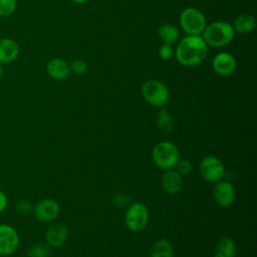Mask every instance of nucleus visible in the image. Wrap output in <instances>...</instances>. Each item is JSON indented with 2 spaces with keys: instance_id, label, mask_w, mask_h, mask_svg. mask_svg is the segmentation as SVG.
<instances>
[{
  "instance_id": "obj_1",
  "label": "nucleus",
  "mask_w": 257,
  "mask_h": 257,
  "mask_svg": "<svg viewBox=\"0 0 257 257\" xmlns=\"http://www.w3.org/2000/svg\"><path fill=\"white\" fill-rule=\"evenodd\" d=\"M208 54V45L201 35H187L177 44L175 55L178 62L192 67L204 61Z\"/></svg>"
},
{
  "instance_id": "obj_2",
  "label": "nucleus",
  "mask_w": 257,
  "mask_h": 257,
  "mask_svg": "<svg viewBox=\"0 0 257 257\" xmlns=\"http://www.w3.org/2000/svg\"><path fill=\"white\" fill-rule=\"evenodd\" d=\"M201 36L208 46L223 47L232 42L235 37V31L231 23L215 21L206 25Z\"/></svg>"
},
{
  "instance_id": "obj_3",
  "label": "nucleus",
  "mask_w": 257,
  "mask_h": 257,
  "mask_svg": "<svg viewBox=\"0 0 257 257\" xmlns=\"http://www.w3.org/2000/svg\"><path fill=\"white\" fill-rule=\"evenodd\" d=\"M152 158L157 167L162 170L174 169L180 160V152L177 146L171 142L164 141L158 143L153 151Z\"/></svg>"
},
{
  "instance_id": "obj_4",
  "label": "nucleus",
  "mask_w": 257,
  "mask_h": 257,
  "mask_svg": "<svg viewBox=\"0 0 257 257\" xmlns=\"http://www.w3.org/2000/svg\"><path fill=\"white\" fill-rule=\"evenodd\" d=\"M141 93L144 99L155 107L165 106L170 99L169 88L166 84L156 79L147 80L142 85Z\"/></svg>"
},
{
  "instance_id": "obj_5",
  "label": "nucleus",
  "mask_w": 257,
  "mask_h": 257,
  "mask_svg": "<svg viewBox=\"0 0 257 257\" xmlns=\"http://www.w3.org/2000/svg\"><path fill=\"white\" fill-rule=\"evenodd\" d=\"M149 219L150 212L145 204L141 202H134L128 205L124 215V223L130 231H143L147 227Z\"/></svg>"
},
{
  "instance_id": "obj_6",
  "label": "nucleus",
  "mask_w": 257,
  "mask_h": 257,
  "mask_svg": "<svg viewBox=\"0 0 257 257\" xmlns=\"http://www.w3.org/2000/svg\"><path fill=\"white\" fill-rule=\"evenodd\" d=\"M179 21L187 35H201L207 25L205 15L194 7L185 8L180 14Z\"/></svg>"
},
{
  "instance_id": "obj_7",
  "label": "nucleus",
  "mask_w": 257,
  "mask_h": 257,
  "mask_svg": "<svg viewBox=\"0 0 257 257\" xmlns=\"http://www.w3.org/2000/svg\"><path fill=\"white\" fill-rule=\"evenodd\" d=\"M199 170L203 179L209 183H217L225 176V167L222 161L212 155L202 159Z\"/></svg>"
},
{
  "instance_id": "obj_8",
  "label": "nucleus",
  "mask_w": 257,
  "mask_h": 257,
  "mask_svg": "<svg viewBox=\"0 0 257 257\" xmlns=\"http://www.w3.org/2000/svg\"><path fill=\"white\" fill-rule=\"evenodd\" d=\"M235 187L229 181H219L213 189V198L215 203L222 208L230 207L235 201Z\"/></svg>"
},
{
  "instance_id": "obj_9",
  "label": "nucleus",
  "mask_w": 257,
  "mask_h": 257,
  "mask_svg": "<svg viewBox=\"0 0 257 257\" xmlns=\"http://www.w3.org/2000/svg\"><path fill=\"white\" fill-rule=\"evenodd\" d=\"M19 244V237L16 230L5 224L0 225V255L8 256L13 254Z\"/></svg>"
},
{
  "instance_id": "obj_10",
  "label": "nucleus",
  "mask_w": 257,
  "mask_h": 257,
  "mask_svg": "<svg viewBox=\"0 0 257 257\" xmlns=\"http://www.w3.org/2000/svg\"><path fill=\"white\" fill-rule=\"evenodd\" d=\"M59 205L53 199H43L33 207L35 218L40 222L53 221L59 214Z\"/></svg>"
},
{
  "instance_id": "obj_11",
  "label": "nucleus",
  "mask_w": 257,
  "mask_h": 257,
  "mask_svg": "<svg viewBox=\"0 0 257 257\" xmlns=\"http://www.w3.org/2000/svg\"><path fill=\"white\" fill-rule=\"evenodd\" d=\"M235 57L226 51L217 53L212 59V68L214 72L220 76H229L236 69Z\"/></svg>"
},
{
  "instance_id": "obj_12",
  "label": "nucleus",
  "mask_w": 257,
  "mask_h": 257,
  "mask_svg": "<svg viewBox=\"0 0 257 257\" xmlns=\"http://www.w3.org/2000/svg\"><path fill=\"white\" fill-rule=\"evenodd\" d=\"M68 238V229L62 223L51 224L45 233L46 243L50 247H60L62 246Z\"/></svg>"
},
{
  "instance_id": "obj_13",
  "label": "nucleus",
  "mask_w": 257,
  "mask_h": 257,
  "mask_svg": "<svg viewBox=\"0 0 257 257\" xmlns=\"http://www.w3.org/2000/svg\"><path fill=\"white\" fill-rule=\"evenodd\" d=\"M162 187L168 194L179 193L183 187V176L174 169L166 170L162 177Z\"/></svg>"
},
{
  "instance_id": "obj_14",
  "label": "nucleus",
  "mask_w": 257,
  "mask_h": 257,
  "mask_svg": "<svg viewBox=\"0 0 257 257\" xmlns=\"http://www.w3.org/2000/svg\"><path fill=\"white\" fill-rule=\"evenodd\" d=\"M46 71L55 80L65 79L70 73L69 63L62 58H52L46 64Z\"/></svg>"
},
{
  "instance_id": "obj_15",
  "label": "nucleus",
  "mask_w": 257,
  "mask_h": 257,
  "mask_svg": "<svg viewBox=\"0 0 257 257\" xmlns=\"http://www.w3.org/2000/svg\"><path fill=\"white\" fill-rule=\"evenodd\" d=\"M18 43L11 38L0 39V64H6L15 60L19 54Z\"/></svg>"
},
{
  "instance_id": "obj_16",
  "label": "nucleus",
  "mask_w": 257,
  "mask_h": 257,
  "mask_svg": "<svg viewBox=\"0 0 257 257\" xmlns=\"http://www.w3.org/2000/svg\"><path fill=\"white\" fill-rule=\"evenodd\" d=\"M233 29L241 34H248L256 27V18L249 13L239 14L233 21Z\"/></svg>"
},
{
  "instance_id": "obj_17",
  "label": "nucleus",
  "mask_w": 257,
  "mask_h": 257,
  "mask_svg": "<svg viewBox=\"0 0 257 257\" xmlns=\"http://www.w3.org/2000/svg\"><path fill=\"white\" fill-rule=\"evenodd\" d=\"M150 257H174L172 243L167 239H159L152 246Z\"/></svg>"
},
{
  "instance_id": "obj_18",
  "label": "nucleus",
  "mask_w": 257,
  "mask_h": 257,
  "mask_svg": "<svg viewBox=\"0 0 257 257\" xmlns=\"http://www.w3.org/2000/svg\"><path fill=\"white\" fill-rule=\"evenodd\" d=\"M158 35L165 44L172 45L179 38V30L174 24L165 23L158 28Z\"/></svg>"
},
{
  "instance_id": "obj_19",
  "label": "nucleus",
  "mask_w": 257,
  "mask_h": 257,
  "mask_svg": "<svg viewBox=\"0 0 257 257\" xmlns=\"http://www.w3.org/2000/svg\"><path fill=\"white\" fill-rule=\"evenodd\" d=\"M236 254V244L230 237H223L217 244L214 257H234Z\"/></svg>"
},
{
  "instance_id": "obj_20",
  "label": "nucleus",
  "mask_w": 257,
  "mask_h": 257,
  "mask_svg": "<svg viewBox=\"0 0 257 257\" xmlns=\"http://www.w3.org/2000/svg\"><path fill=\"white\" fill-rule=\"evenodd\" d=\"M156 122L158 128L165 134L172 133L174 128V118L172 114L169 112V110H167L166 108H161L159 110Z\"/></svg>"
},
{
  "instance_id": "obj_21",
  "label": "nucleus",
  "mask_w": 257,
  "mask_h": 257,
  "mask_svg": "<svg viewBox=\"0 0 257 257\" xmlns=\"http://www.w3.org/2000/svg\"><path fill=\"white\" fill-rule=\"evenodd\" d=\"M50 254V246L47 243L32 244L28 250V257H48Z\"/></svg>"
},
{
  "instance_id": "obj_22",
  "label": "nucleus",
  "mask_w": 257,
  "mask_h": 257,
  "mask_svg": "<svg viewBox=\"0 0 257 257\" xmlns=\"http://www.w3.org/2000/svg\"><path fill=\"white\" fill-rule=\"evenodd\" d=\"M17 0H0V17H8L14 13Z\"/></svg>"
},
{
  "instance_id": "obj_23",
  "label": "nucleus",
  "mask_w": 257,
  "mask_h": 257,
  "mask_svg": "<svg viewBox=\"0 0 257 257\" xmlns=\"http://www.w3.org/2000/svg\"><path fill=\"white\" fill-rule=\"evenodd\" d=\"M69 67H70V72L76 75H82L87 70V63L83 59L76 58L69 64Z\"/></svg>"
},
{
  "instance_id": "obj_24",
  "label": "nucleus",
  "mask_w": 257,
  "mask_h": 257,
  "mask_svg": "<svg viewBox=\"0 0 257 257\" xmlns=\"http://www.w3.org/2000/svg\"><path fill=\"white\" fill-rule=\"evenodd\" d=\"M175 168L181 176H187L192 172V164L188 160H179Z\"/></svg>"
},
{
  "instance_id": "obj_25",
  "label": "nucleus",
  "mask_w": 257,
  "mask_h": 257,
  "mask_svg": "<svg viewBox=\"0 0 257 257\" xmlns=\"http://www.w3.org/2000/svg\"><path fill=\"white\" fill-rule=\"evenodd\" d=\"M112 203L115 207H124L131 204V198L124 193H117L112 197Z\"/></svg>"
},
{
  "instance_id": "obj_26",
  "label": "nucleus",
  "mask_w": 257,
  "mask_h": 257,
  "mask_svg": "<svg viewBox=\"0 0 257 257\" xmlns=\"http://www.w3.org/2000/svg\"><path fill=\"white\" fill-rule=\"evenodd\" d=\"M158 54H159V57L163 60H169L172 58L173 54H174V50L172 48V45L170 44H163L160 48H159V51H158Z\"/></svg>"
},
{
  "instance_id": "obj_27",
  "label": "nucleus",
  "mask_w": 257,
  "mask_h": 257,
  "mask_svg": "<svg viewBox=\"0 0 257 257\" xmlns=\"http://www.w3.org/2000/svg\"><path fill=\"white\" fill-rule=\"evenodd\" d=\"M16 210L18 213L22 214V215H27L29 214L31 211H33V207L31 205L30 202L26 201V200H21L17 203L16 205Z\"/></svg>"
},
{
  "instance_id": "obj_28",
  "label": "nucleus",
  "mask_w": 257,
  "mask_h": 257,
  "mask_svg": "<svg viewBox=\"0 0 257 257\" xmlns=\"http://www.w3.org/2000/svg\"><path fill=\"white\" fill-rule=\"evenodd\" d=\"M7 203H8V200L5 193L0 190V213L5 210V208L7 207Z\"/></svg>"
},
{
  "instance_id": "obj_29",
  "label": "nucleus",
  "mask_w": 257,
  "mask_h": 257,
  "mask_svg": "<svg viewBox=\"0 0 257 257\" xmlns=\"http://www.w3.org/2000/svg\"><path fill=\"white\" fill-rule=\"evenodd\" d=\"M70 1L73 2V3H75V4H84V3L88 2L89 0H70Z\"/></svg>"
},
{
  "instance_id": "obj_30",
  "label": "nucleus",
  "mask_w": 257,
  "mask_h": 257,
  "mask_svg": "<svg viewBox=\"0 0 257 257\" xmlns=\"http://www.w3.org/2000/svg\"><path fill=\"white\" fill-rule=\"evenodd\" d=\"M2 75H3V66L2 64H0V78L2 77Z\"/></svg>"
}]
</instances>
